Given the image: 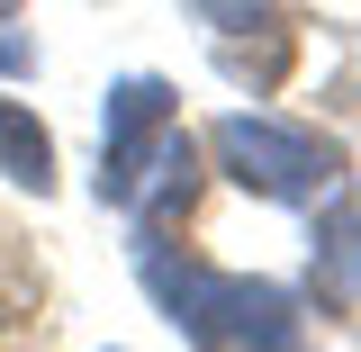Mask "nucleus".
Segmentation results:
<instances>
[{"label": "nucleus", "instance_id": "f257e3e1", "mask_svg": "<svg viewBox=\"0 0 361 352\" xmlns=\"http://www.w3.org/2000/svg\"><path fill=\"white\" fill-rule=\"evenodd\" d=\"M145 262V289L154 308L172 316V334L190 352H307V316L280 280H253V271H217V262H190L163 244H135Z\"/></svg>", "mask_w": 361, "mask_h": 352}, {"label": "nucleus", "instance_id": "f03ea898", "mask_svg": "<svg viewBox=\"0 0 361 352\" xmlns=\"http://www.w3.org/2000/svg\"><path fill=\"white\" fill-rule=\"evenodd\" d=\"M208 154L235 190H253L271 208H316L325 190H343V135L298 127V118H271V109H235L208 127Z\"/></svg>", "mask_w": 361, "mask_h": 352}, {"label": "nucleus", "instance_id": "7ed1b4c3", "mask_svg": "<svg viewBox=\"0 0 361 352\" xmlns=\"http://www.w3.org/2000/svg\"><path fill=\"white\" fill-rule=\"evenodd\" d=\"M172 127H180V90L163 73H127L109 90V118H99V208H127L145 190V172L172 145Z\"/></svg>", "mask_w": 361, "mask_h": 352}, {"label": "nucleus", "instance_id": "20e7f679", "mask_svg": "<svg viewBox=\"0 0 361 352\" xmlns=\"http://www.w3.org/2000/svg\"><path fill=\"white\" fill-rule=\"evenodd\" d=\"M316 208H325V217H316V262H307V298H316L325 316H353V308H361V199L325 190Z\"/></svg>", "mask_w": 361, "mask_h": 352}, {"label": "nucleus", "instance_id": "39448f33", "mask_svg": "<svg viewBox=\"0 0 361 352\" xmlns=\"http://www.w3.org/2000/svg\"><path fill=\"white\" fill-rule=\"evenodd\" d=\"M0 172L18 181V190H37V199H54V135L18 99H0Z\"/></svg>", "mask_w": 361, "mask_h": 352}, {"label": "nucleus", "instance_id": "423d86ee", "mask_svg": "<svg viewBox=\"0 0 361 352\" xmlns=\"http://www.w3.org/2000/svg\"><path fill=\"white\" fill-rule=\"evenodd\" d=\"M289 54H298V37L280 28V18H262V45H244V37H217V73L235 90H271L280 73H289Z\"/></svg>", "mask_w": 361, "mask_h": 352}, {"label": "nucleus", "instance_id": "0eeeda50", "mask_svg": "<svg viewBox=\"0 0 361 352\" xmlns=\"http://www.w3.org/2000/svg\"><path fill=\"white\" fill-rule=\"evenodd\" d=\"M45 316V271H37V253L0 226V325H37Z\"/></svg>", "mask_w": 361, "mask_h": 352}, {"label": "nucleus", "instance_id": "6e6552de", "mask_svg": "<svg viewBox=\"0 0 361 352\" xmlns=\"http://www.w3.org/2000/svg\"><path fill=\"white\" fill-rule=\"evenodd\" d=\"M199 28H217V37H244V28H262V0H180Z\"/></svg>", "mask_w": 361, "mask_h": 352}, {"label": "nucleus", "instance_id": "1a4fd4ad", "mask_svg": "<svg viewBox=\"0 0 361 352\" xmlns=\"http://www.w3.org/2000/svg\"><path fill=\"white\" fill-rule=\"evenodd\" d=\"M0 73H37V37H9L0 28Z\"/></svg>", "mask_w": 361, "mask_h": 352}, {"label": "nucleus", "instance_id": "9d476101", "mask_svg": "<svg viewBox=\"0 0 361 352\" xmlns=\"http://www.w3.org/2000/svg\"><path fill=\"white\" fill-rule=\"evenodd\" d=\"M0 18H18V0H0Z\"/></svg>", "mask_w": 361, "mask_h": 352}]
</instances>
